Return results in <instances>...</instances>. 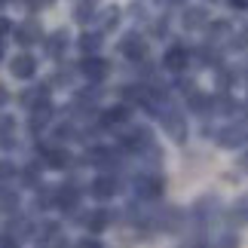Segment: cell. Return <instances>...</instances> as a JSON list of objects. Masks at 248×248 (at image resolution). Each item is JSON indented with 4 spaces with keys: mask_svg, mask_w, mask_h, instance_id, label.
<instances>
[{
    "mask_svg": "<svg viewBox=\"0 0 248 248\" xmlns=\"http://www.w3.org/2000/svg\"><path fill=\"white\" fill-rule=\"evenodd\" d=\"M64 43H68V34H64V31H59V34H55L49 43H46V49H49V55H62Z\"/></svg>",
    "mask_w": 248,
    "mask_h": 248,
    "instance_id": "ac0fdd59",
    "label": "cell"
},
{
    "mask_svg": "<svg viewBox=\"0 0 248 248\" xmlns=\"http://www.w3.org/2000/svg\"><path fill=\"white\" fill-rule=\"evenodd\" d=\"M9 71H13L16 80H31L34 71H37V62L31 59V55H16V59L9 62Z\"/></svg>",
    "mask_w": 248,
    "mask_h": 248,
    "instance_id": "7a4b0ae2",
    "label": "cell"
},
{
    "mask_svg": "<svg viewBox=\"0 0 248 248\" xmlns=\"http://www.w3.org/2000/svg\"><path fill=\"white\" fill-rule=\"evenodd\" d=\"M147 141H150V132L147 129H135V132L126 135V147H144Z\"/></svg>",
    "mask_w": 248,
    "mask_h": 248,
    "instance_id": "e0dca14e",
    "label": "cell"
},
{
    "mask_svg": "<svg viewBox=\"0 0 248 248\" xmlns=\"http://www.w3.org/2000/svg\"><path fill=\"white\" fill-rule=\"evenodd\" d=\"M98 46H101V37H98V34H83V37H80V49H83V52H95Z\"/></svg>",
    "mask_w": 248,
    "mask_h": 248,
    "instance_id": "d6986e66",
    "label": "cell"
},
{
    "mask_svg": "<svg viewBox=\"0 0 248 248\" xmlns=\"http://www.w3.org/2000/svg\"><path fill=\"white\" fill-rule=\"evenodd\" d=\"M221 248H239V239H236L233 233H224L221 236Z\"/></svg>",
    "mask_w": 248,
    "mask_h": 248,
    "instance_id": "7402d4cb",
    "label": "cell"
},
{
    "mask_svg": "<svg viewBox=\"0 0 248 248\" xmlns=\"http://www.w3.org/2000/svg\"><path fill=\"white\" fill-rule=\"evenodd\" d=\"M40 25H37V22H25V25H18L16 28V40L18 43H22V46H31V43H37V40H40Z\"/></svg>",
    "mask_w": 248,
    "mask_h": 248,
    "instance_id": "8992f818",
    "label": "cell"
},
{
    "mask_svg": "<svg viewBox=\"0 0 248 248\" xmlns=\"http://www.w3.org/2000/svg\"><path fill=\"white\" fill-rule=\"evenodd\" d=\"M129 120V108L126 104H117V108L104 110V126H120V123Z\"/></svg>",
    "mask_w": 248,
    "mask_h": 248,
    "instance_id": "8fae6325",
    "label": "cell"
},
{
    "mask_svg": "<svg viewBox=\"0 0 248 248\" xmlns=\"http://www.w3.org/2000/svg\"><path fill=\"white\" fill-rule=\"evenodd\" d=\"M166 68H169V71H184V68H187V49H181V46L169 49V52H166Z\"/></svg>",
    "mask_w": 248,
    "mask_h": 248,
    "instance_id": "ba28073f",
    "label": "cell"
},
{
    "mask_svg": "<svg viewBox=\"0 0 248 248\" xmlns=\"http://www.w3.org/2000/svg\"><path fill=\"white\" fill-rule=\"evenodd\" d=\"M120 49H123V55H126V59H132V62H138V59H144V55H147V43L141 40V37H135V34H129L126 40L120 43Z\"/></svg>",
    "mask_w": 248,
    "mask_h": 248,
    "instance_id": "277c9868",
    "label": "cell"
},
{
    "mask_svg": "<svg viewBox=\"0 0 248 248\" xmlns=\"http://www.w3.org/2000/svg\"><path fill=\"white\" fill-rule=\"evenodd\" d=\"M0 55H3V46H0Z\"/></svg>",
    "mask_w": 248,
    "mask_h": 248,
    "instance_id": "4316f807",
    "label": "cell"
},
{
    "mask_svg": "<svg viewBox=\"0 0 248 248\" xmlns=\"http://www.w3.org/2000/svg\"><path fill=\"white\" fill-rule=\"evenodd\" d=\"M110 221H113V212H108V208H98V212H92V215H89V221H86V224H89V230H92V233H101Z\"/></svg>",
    "mask_w": 248,
    "mask_h": 248,
    "instance_id": "9c48e42d",
    "label": "cell"
},
{
    "mask_svg": "<svg viewBox=\"0 0 248 248\" xmlns=\"http://www.w3.org/2000/svg\"><path fill=\"white\" fill-rule=\"evenodd\" d=\"M89 193L95 199H110L113 193H117V181H113L110 175H101V178H95L89 184Z\"/></svg>",
    "mask_w": 248,
    "mask_h": 248,
    "instance_id": "5b68a950",
    "label": "cell"
},
{
    "mask_svg": "<svg viewBox=\"0 0 248 248\" xmlns=\"http://www.w3.org/2000/svg\"><path fill=\"white\" fill-rule=\"evenodd\" d=\"M49 113H52V104H49V101L31 104V129L37 132L40 126H46V123H49Z\"/></svg>",
    "mask_w": 248,
    "mask_h": 248,
    "instance_id": "52a82bcc",
    "label": "cell"
},
{
    "mask_svg": "<svg viewBox=\"0 0 248 248\" xmlns=\"http://www.w3.org/2000/svg\"><path fill=\"white\" fill-rule=\"evenodd\" d=\"M166 129H169V135L175 141H184V135H187V126H184L181 117H166Z\"/></svg>",
    "mask_w": 248,
    "mask_h": 248,
    "instance_id": "9a60e30c",
    "label": "cell"
},
{
    "mask_svg": "<svg viewBox=\"0 0 248 248\" xmlns=\"http://www.w3.org/2000/svg\"><path fill=\"white\" fill-rule=\"evenodd\" d=\"M77 199H80V193L74 187H62L59 196H55V202H59L62 208H77Z\"/></svg>",
    "mask_w": 248,
    "mask_h": 248,
    "instance_id": "4fadbf2b",
    "label": "cell"
},
{
    "mask_svg": "<svg viewBox=\"0 0 248 248\" xmlns=\"http://www.w3.org/2000/svg\"><path fill=\"white\" fill-rule=\"evenodd\" d=\"M16 205H18V196L16 193H0V208H3V212H13Z\"/></svg>",
    "mask_w": 248,
    "mask_h": 248,
    "instance_id": "ffe728a7",
    "label": "cell"
},
{
    "mask_svg": "<svg viewBox=\"0 0 248 248\" xmlns=\"http://www.w3.org/2000/svg\"><path fill=\"white\" fill-rule=\"evenodd\" d=\"M13 175H16V166L6 163V159H0V181H9Z\"/></svg>",
    "mask_w": 248,
    "mask_h": 248,
    "instance_id": "44dd1931",
    "label": "cell"
},
{
    "mask_svg": "<svg viewBox=\"0 0 248 248\" xmlns=\"http://www.w3.org/2000/svg\"><path fill=\"white\" fill-rule=\"evenodd\" d=\"M6 101V89H3V86H0V104H3Z\"/></svg>",
    "mask_w": 248,
    "mask_h": 248,
    "instance_id": "d4e9b609",
    "label": "cell"
},
{
    "mask_svg": "<svg viewBox=\"0 0 248 248\" xmlns=\"http://www.w3.org/2000/svg\"><path fill=\"white\" fill-rule=\"evenodd\" d=\"M3 31H9V25L3 22V18H0V34H3Z\"/></svg>",
    "mask_w": 248,
    "mask_h": 248,
    "instance_id": "cb8c5ba5",
    "label": "cell"
},
{
    "mask_svg": "<svg viewBox=\"0 0 248 248\" xmlns=\"http://www.w3.org/2000/svg\"><path fill=\"white\" fill-rule=\"evenodd\" d=\"M205 9H187V13H184V25L187 28H202L205 25Z\"/></svg>",
    "mask_w": 248,
    "mask_h": 248,
    "instance_id": "2e32d148",
    "label": "cell"
},
{
    "mask_svg": "<svg viewBox=\"0 0 248 248\" xmlns=\"http://www.w3.org/2000/svg\"><path fill=\"white\" fill-rule=\"evenodd\" d=\"M245 141V132L242 129H224L221 132V147H239Z\"/></svg>",
    "mask_w": 248,
    "mask_h": 248,
    "instance_id": "5bb4252c",
    "label": "cell"
},
{
    "mask_svg": "<svg viewBox=\"0 0 248 248\" xmlns=\"http://www.w3.org/2000/svg\"><path fill=\"white\" fill-rule=\"evenodd\" d=\"M80 248H104V245H101L98 239H83V242H80Z\"/></svg>",
    "mask_w": 248,
    "mask_h": 248,
    "instance_id": "603a6c76",
    "label": "cell"
},
{
    "mask_svg": "<svg viewBox=\"0 0 248 248\" xmlns=\"http://www.w3.org/2000/svg\"><path fill=\"white\" fill-rule=\"evenodd\" d=\"M95 9H98V0H80L77 9H74V18L77 22H89V18H95Z\"/></svg>",
    "mask_w": 248,
    "mask_h": 248,
    "instance_id": "7c38bea8",
    "label": "cell"
},
{
    "mask_svg": "<svg viewBox=\"0 0 248 248\" xmlns=\"http://www.w3.org/2000/svg\"><path fill=\"white\" fill-rule=\"evenodd\" d=\"M80 71L86 74V77H89L92 83H98V80H104L110 74V68H108V62L104 59H95V55H89V59H86L83 64H80Z\"/></svg>",
    "mask_w": 248,
    "mask_h": 248,
    "instance_id": "3957f363",
    "label": "cell"
},
{
    "mask_svg": "<svg viewBox=\"0 0 248 248\" xmlns=\"http://www.w3.org/2000/svg\"><path fill=\"white\" fill-rule=\"evenodd\" d=\"M233 6H248V0H233Z\"/></svg>",
    "mask_w": 248,
    "mask_h": 248,
    "instance_id": "484cf974",
    "label": "cell"
},
{
    "mask_svg": "<svg viewBox=\"0 0 248 248\" xmlns=\"http://www.w3.org/2000/svg\"><path fill=\"white\" fill-rule=\"evenodd\" d=\"M46 166L49 169H68L71 166V154L68 150H46Z\"/></svg>",
    "mask_w": 248,
    "mask_h": 248,
    "instance_id": "30bf717a",
    "label": "cell"
},
{
    "mask_svg": "<svg viewBox=\"0 0 248 248\" xmlns=\"http://www.w3.org/2000/svg\"><path fill=\"white\" fill-rule=\"evenodd\" d=\"M163 187H166V181L159 178V175H141L135 181V190H138V196H144V199H154L163 193Z\"/></svg>",
    "mask_w": 248,
    "mask_h": 248,
    "instance_id": "6da1fadb",
    "label": "cell"
}]
</instances>
